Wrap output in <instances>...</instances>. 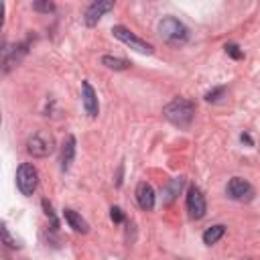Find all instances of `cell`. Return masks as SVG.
<instances>
[{
	"label": "cell",
	"instance_id": "1",
	"mask_svg": "<svg viewBox=\"0 0 260 260\" xmlns=\"http://www.w3.org/2000/svg\"><path fill=\"white\" fill-rule=\"evenodd\" d=\"M162 116L177 128L187 130L193 124L195 118V104L187 98H175L173 102H169L162 110Z\"/></svg>",
	"mask_w": 260,
	"mask_h": 260
},
{
	"label": "cell",
	"instance_id": "2",
	"mask_svg": "<svg viewBox=\"0 0 260 260\" xmlns=\"http://www.w3.org/2000/svg\"><path fill=\"white\" fill-rule=\"evenodd\" d=\"M158 35L171 47H181L189 41V28L175 16H165L158 22Z\"/></svg>",
	"mask_w": 260,
	"mask_h": 260
},
{
	"label": "cell",
	"instance_id": "3",
	"mask_svg": "<svg viewBox=\"0 0 260 260\" xmlns=\"http://www.w3.org/2000/svg\"><path fill=\"white\" fill-rule=\"evenodd\" d=\"M26 150L37 158L49 156L55 150V136L49 130H39L26 140Z\"/></svg>",
	"mask_w": 260,
	"mask_h": 260
},
{
	"label": "cell",
	"instance_id": "4",
	"mask_svg": "<svg viewBox=\"0 0 260 260\" xmlns=\"http://www.w3.org/2000/svg\"><path fill=\"white\" fill-rule=\"evenodd\" d=\"M39 185V173L30 162H22L16 169V187L24 197H30L37 191Z\"/></svg>",
	"mask_w": 260,
	"mask_h": 260
},
{
	"label": "cell",
	"instance_id": "5",
	"mask_svg": "<svg viewBox=\"0 0 260 260\" xmlns=\"http://www.w3.org/2000/svg\"><path fill=\"white\" fill-rule=\"evenodd\" d=\"M112 35H114L118 41H122L124 45H128L130 49H134L136 53H142V55H152V53H154V47H152L150 43L142 41L140 37H136L132 30H128V28L122 26V24L112 26Z\"/></svg>",
	"mask_w": 260,
	"mask_h": 260
},
{
	"label": "cell",
	"instance_id": "6",
	"mask_svg": "<svg viewBox=\"0 0 260 260\" xmlns=\"http://www.w3.org/2000/svg\"><path fill=\"white\" fill-rule=\"evenodd\" d=\"M185 205H187V213L191 219H201L207 211V203H205V197L201 193L199 187L191 185L189 191H187V199H185Z\"/></svg>",
	"mask_w": 260,
	"mask_h": 260
},
{
	"label": "cell",
	"instance_id": "7",
	"mask_svg": "<svg viewBox=\"0 0 260 260\" xmlns=\"http://www.w3.org/2000/svg\"><path fill=\"white\" fill-rule=\"evenodd\" d=\"M225 193H228V197L234 199V201H252V197H254V187H252L246 179H242V177H232V179L228 181Z\"/></svg>",
	"mask_w": 260,
	"mask_h": 260
},
{
	"label": "cell",
	"instance_id": "8",
	"mask_svg": "<svg viewBox=\"0 0 260 260\" xmlns=\"http://www.w3.org/2000/svg\"><path fill=\"white\" fill-rule=\"evenodd\" d=\"M112 8H114V2H110V0L91 2V4L85 8V14H83L85 24H87V26H95V24L100 22V18H102L106 12H110Z\"/></svg>",
	"mask_w": 260,
	"mask_h": 260
},
{
	"label": "cell",
	"instance_id": "9",
	"mask_svg": "<svg viewBox=\"0 0 260 260\" xmlns=\"http://www.w3.org/2000/svg\"><path fill=\"white\" fill-rule=\"evenodd\" d=\"M81 102H83L85 114L89 118H95L98 112H100V104H98V93H95V89L91 87L89 81H81Z\"/></svg>",
	"mask_w": 260,
	"mask_h": 260
},
{
	"label": "cell",
	"instance_id": "10",
	"mask_svg": "<svg viewBox=\"0 0 260 260\" xmlns=\"http://www.w3.org/2000/svg\"><path fill=\"white\" fill-rule=\"evenodd\" d=\"M136 201L138 205L144 209V211H150L154 207V201H156V195H154V189L150 183L146 181H140L136 185Z\"/></svg>",
	"mask_w": 260,
	"mask_h": 260
},
{
	"label": "cell",
	"instance_id": "11",
	"mask_svg": "<svg viewBox=\"0 0 260 260\" xmlns=\"http://www.w3.org/2000/svg\"><path fill=\"white\" fill-rule=\"evenodd\" d=\"M63 217H65V221H67V225L73 230V232H77V234H87L89 232V225H87V221L75 211V209H63Z\"/></svg>",
	"mask_w": 260,
	"mask_h": 260
},
{
	"label": "cell",
	"instance_id": "12",
	"mask_svg": "<svg viewBox=\"0 0 260 260\" xmlns=\"http://www.w3.org/2000/svg\"><path fill=\"white\" fill-rule=\"evenodd\" d=\"M75 158V136H67L61 146V171H67Z\"/></svg>",
	"mask_w": 260,
	"mask_h": 260
},
{
	"label": "cell",
	"instance_id": "13",
	"mask_svg": "<svg viewBox=\"0 0 260 260\" xmlns=\"http://www.w3.org/2000/svg\"><path fill=\"white\" fill-rule=\"evenodd\" d=\"M183 183H185V179L183 177H175L171 183H169V187L165 189V197H162V203L165 205H171L173 201H175V197L179 195V191H181V187H183Z\"/></svg>",
	"mask_w": 260,
	"mask_h": 260
},
{
	"label": "cell",
	"instance_id": "14",
	"mask_svg": "<svg viewBox=\"0 0 260 260\" xmlns=\"http://www.w3.org/2000/svg\"><path fill=\"white\" fill-rule=\"evenodd\" d=\"M223 234H225V225H221V223L209 225V228L203 232V244H205V246H211V244H215L219 238H223Z\"/></svg>",
	"mask_w": 260,
	"mask_h": 260
},
{
	"label": "cell",
	"instance_id": "15",
	"mask_svg": "<svg viewBox=\"0 0 260 260\" xmlns=\"http://www.w3.org/2000/svg\"><path fill=\"white\" fill-rule=\"evenodd\" d=\"M102 63L108 67V69H114V71H122V69H128L130 63L122 57H112V55H104L102 57Z\"/></svg>",
	"mask_w": 260,
	"mask_h": 260
},
{
	"label": "cell",
	"instance_id": "16",
	"mask_svg": "<svg viewBox=\"0 0 260 260\" xmlns=\"http://www.w3.org/2000/svg\"><path fill=\"white\" fill-rule=\"evenodd\" d=\"M32 10L49 14V12H55V4L49 2V0H37V2H32Z\"/></svg>",
	"mask_w": 260,
	"mask_h": 260
},
{
	"label": "cell",
	"instance_id": "17",
	"mask_svg": "<svg viewBox=\"0 0 260 260\" xmlns=\"http://www.w3.org/2000/svg\"><path fill=\"white\" fill-rule=\"evenodd\" d=\"M43 207H45V215L51 219V230H57V228H59V221H57L55 211H53V207H51V203H49L47 199H43Z\"/></svg>",
	"mask_w": 260,
	"mask_h": 260
},
{
	"label": "cell",
	"instance_id": "18",
	"mask_svg": "<svg viewBox=\"0 0 260 260\" xmlns=\"http://www.w3.org/2000/svg\"><path fill=\"white\" fill-rule=\"evenodd\" d=\"M225 55H230L232 59H244V51L236 43H228L225 45Z\"/></svg>",
	"mask_w": 260,
	"mask_h": 260
},
{
	"label": "cell",
	"instance_id": "19",
	"mask_svg": "<svg viewBox=\"0 0 260 260\" xmlns=\"http://www.w3.org/2000/svg\"><path fill=\"white\" fill-rule=\"evenodd\" d=\"M2 242H4L8 248H20V244H18L16 240H12V236H10L8 228H6V223H2Z\"/></svg>",
	"mask_w": 260,
	"mask_h": 260
},
{
	"label": "cell",
	"instance_id": "20",
	"mask_svg": "<svg viewBox=\"0 0 260 260\" xmlns=\"http://www.w3.org/2000/svg\"><path fill=\"white\" fill-rule=\"evenodd\" d=\"M223 93H225V87L221 85V87H215V89L207 91V93H205V100H207V102H217V100H219Z\"/></svg>",
	"mask_w": 260,
	"mask_h": 260
},
{
	"label": "cell",
	"instance_id": "21",
	"mask_svg": "<svg viewBox=\"0 0 260 260\" xmlns=\"http://www.w3.org/2000/svg\"><path fill=\"white\" fill-rule=\"evenodd\" d=\"M110 217H112L114 223H122V221H124V211H122L118 205H114V207L110 209Z\"/></svg>",
	"mask_w": 260,
	"mask_h": 260
},
{
	"label": "cell",
	"instance_id": "22",
	"mask_svg": "<svg viewBox=\"0 0 260 260\" xmlns=\"http://www.w3.org/2000/svg\"><path fill=\"white\" fill-rule=\"evenodd\" d=\"M240 140H242V142H246L248 146H254V142H252V138H250V134H248V132L240 134Z\"/></svg>",
	"mask_w": 260,
	"mask_h": 260
}]
</instances>
